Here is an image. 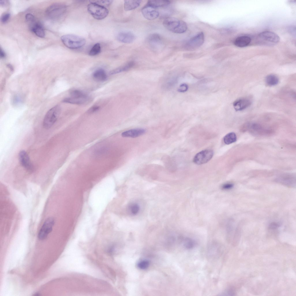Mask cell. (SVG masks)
Segmentation results:
<instances>
[{
  "mask_svg": "<svg viewBox=\"0 0 296 296\" xmlns=\"http://www.w3.org/2000/svg\"><path fill=\"white\" fill-rule=\"evenodd\" d=\"M163 24L168 30L176 34L184 33L187 28V25L185 22L173 17L166 18L163 21Z\"/></svg>",
  "mask_w": 296,
  "mask_h": 296,
  "instance_id": "1",
  "label": "cell"
},
{
  "mask_svg": "<svg viewBox=\"0 0 296 296\" xmlns=\"http://www.w3.org/2000/svg\"><path fill=\"white\" fill-rule=\"evenodd\" d=\"M279 36L276 33L270 31H264L258 36L256 42L258 45L268 46H274L280 41Z\"/></svg>",
  "mask_w": 296,
  "mask_h": 296,
  "instance_id": "2",
  "label": "cell"
},
{
  "mask_svg": "<svg viewBox=\"0 0 296 296\" xmlns=\"http://www.w3.org/2000/svg\"><path fill=\"white\" fill-rule=\"evenodd\" d=\"M61 39L64 44L71 49H77L83 46L86 42L84 38L73 34H66L62 36Z\"/></svg>",
  "mask_w": 296,
  "mask_h": 296,
  "instance_id": "3",
  "label": "cell"
},
{
  "mask_svg": "<svg viewBox=\"0 0 296 296\" xmlns=\"http://www.w3.org/2000/svg\"><path fill=\"white\" fill-rule=\"evenodd\" d=\"M61 111L60 106H56L50 109L45 114L43 122V126L46 129L51 128L55 123Z\"/></svg>",
  "mask_w": 296,
  "mask_h": 296,
  "instance_id": "4",
  "label": "cell"
},
{
  "mask_svg": "<svg viewBox=\"0 0 296 296\" xmlns=\"http://www.w3.org/2000/svg\"><path fill=\"white\" fill-rule=\"evenodd\" d=\"M87 10L89 13L95 19L101 20L106 18L108 14V10L104 6L94 2L88 4Z\"/></svg>",
  "mask_w": 296,
  "mask_h": 296,
  "instance_id": "5",
  "label": "cell"
},
{
  "mask_svg": "<svg viewBox=\"0 0 296 296\" xmlns=\"http://www.w3.org/2000/svg\"><path fill=\"white\" fill-rule=\"evenodd\" d=\"M66 7L60 3H53L48 7L46 10V14L49 18L53 20L58 19L61 17L66 11Z\"/></svg>",
  "mask_w": 296,
  "mask_h": 296,
  "instance_id": "6",
  "label": "cell"
},
{
  "mask_svg": "<svg viewBox=\"0 0 296 296\" xmlns=\"http://www.w3.org/2000/svg\"><path fill=\"white\" fill-rule=\"evenodd\" d=\"M54 223L55 220L53 218L49 217L47 218L38 232V238L40 240L46 239L52 232Z\"/></svg>",
  "mask_w": 296,
  "mask_h": 296,
  "instance_id": "7",
  "label": "cell"
},
{
  "mask_svg": "<svg viewBox=\"0 0 296 296\" xmlns=\"http://www.w3.org/2000/svg\"><path fill=\"white\" fill-rule=\"evenodd\" d=\"M223 250V247L220 243L217 242H212L207 249L208 256L211 259L218 258L222 254Z\"/></svg>",
  "mask_w": 296,
  "mask_h": 296,
  "instance_id": "8",
  "label": "cell"
},
{
  "mask_svg": "<svg viewBox=\"0 0 296 296\" xmlns=\"http://www.w3.org/2000/svg\"><path fill=\"white\" fill-rule=\"evenodd\" d=\"M213 152L211 149H205L197 153L193 159V162L197 164H201L208 162L212 157Z\"/></svg>",
  "mask_w": 296,
  "mask_h": 296,
  "instance_id": "9",
  "label": "cell"
},
{
  "mask_svg": "<svg viewBox=\"0 0 296 296\" xmlns=\"http://www.w3.org/2000/svg\"><path fill=\"white\" fill-rule=\"evenodd\" d=\"M204 40V33L200 32L188 40L186 45V48L189 50L197 48L203 44Z\"/></svg>",
  "mask_w": 296,
  "mask_h": 296,
  "instance_id": "10",
  "label": "cell"
},
{
  "mask_svg": "<svg viewBox=\"0 0 296 296\" xmlns=\"http://www.w3.org/2000/svg\"><path fill=\"white\" fill-rule=\"evenodd\" d=\"M141 11L144 17L149 20L155 19L159 15V12L157 9L147 4L142 8Z\"/></svg>",
  "mask_w": 296,
  "mask_h": 296,
  "instance_id": "11",
  "label": "cell"
},
{
  "mask_svg": "<svg viewBox=\"0 0 296 296\" xmlns=\"http://www.w3.org/2000/svg\"><path fill=\"white\" fill-rule=\"evenodd\" d=\"M18 158L21 164L23 167L29 171H33V165L26 151L24 150H21L18 154Z\"/></svg>",
  "mask_w": 296,
  "mask_h": 296,
  "instance_id": "12",
  "label": "cell"
},
{
  "mask_svg": "<svg viewBox=\"0 0 296 296\" xmlns=\"http://www.w3.org/2000/svg\"><path fill=\"white\" fill-rule=\"evenodd\" d=\"M147 41L150 46L153 49H159L162 45V38L157 33H153L148 36Z\"/></svg>",
  "mask_w": 296,
  "mask_h": 296,
  "instance_id": "13",
  "label": "cell"
},
{
  "mask_svg": "<svg viewBox=\"0 0 296 296\" xmlns=\"http://www.w3.org/2000/svg\"><path fill=\"white\" fill-rule=\"evenodd\" d=\"M117 38L119 41L125 43H130L135 39L134 35L132 33L127 31L122 32L117 35Z\"/></svg>",
  "mask_w": 296,
  "mask_h": 296,
  "instance_id": "14",
  "label": "cell"
},
{
  "mask_svg": "<svg viewBox=\"0 0 296 296\" xmlns=\"http://www.w3.org/2000/svg\"><path fill=\"white\" fill-rule=\"evenodd\" d=\"M251 102L249 99L242 98L238 99L235 101L233 106L235 110L236 111L244 110L249 107L251 104Z\"/></svg>",
  "mask_w": 296,
  "mask_h": 296,
  "instance_id": "15",
  "label": "cell"
},
{
  "mask_svg": "<svg viewBox=\"0 0 296 296\" xmlns=\"http://www.w3.org/2000/svg\"><path fill=\"white\" fill-rule=\"evenodd\" d=\"M145 131L143 128L130 129L122 132L121 136L124 137L135 138L143 135Z\"/></svg>",
  "mask_w": 296,
  "mask_h": 296,
  "instance_id": "16",
  "label": "cell"
},
{
  "mask_svg": "<svg viewBox=\"0 0 296 296\" xmlns=\"http://www.w3.org/2000/svg\"><path fill=\"white\" fill-rule=\"evenodd\" d=\"M251 41V38L247 36H243L236 38L234 41V45L237 47H243L248 46Z\"/></svg>",
  "mask_w": 296,
  "mask_h": 296,
  "instance_id": "17",
  "label": "cell"
},
{
  "mask_svg": "<svg viewBox=\"0 0 296 296\" xmlns=\"http://www.w3.org/2000/svg\"><path fill=\"white\" fill-rule=\"evenodd\" d=\"M134 64V61L129 62L124 65L112 70L110 72L109 74L113 75L127 71L132 68Z\"/></svg>",
  "mask_w": 296,
  "mask_h": 296,
  "instance_id": "18",
  "label": "cell"
},
{
  "mask_svg": "<svg viewBox=\"0 0 296 296\" xmlns=\"http://www.w3.org/2000/svg\"><path fill=\"white\" fill-rule=\"evenodd\" d=\"M141 2V0H125L124 8L126 11H130L138 7Z\"/></svg>",
  "mask_w": 296,
  "mask_h": 296,
  "instance_id": "19",
  "label": "cell"
},
{
  "mask_svg": "<svg viewBox=\"0 0 296 296\" xmlns=\"http://www.w3.org/2000/svg\"><path fill=\"white\" fill-rule=\"evenodd\" d=\"M89 98H77L71 97L66 98L63 100L65 103L76 104H82L86 102L89 100Z\"/></svg>",
  "mask_w": 296,
  "mask_h": 296,
  "instance_id": "20",
  "label": "cell"
},
{
  "mask_svg": "<svg viewBox=\"0 0 296 296\" xmlns=\"http://www.w3.org/2000/svg\"><path fill=\"white\" fill-rule=\"evenodd\" d=\"M170 3V1L168 0H150L148 1L147 4L157 9L167 6Z\"/></svg>",
  "mask_w": 296,
  "mask_h": 296,
  "instance_id": "21",
  "label": "cell"
},
{
  "mask_svg": "<svg viewBox=\"0 0 296 296\" xmlns=\"http://www.w3.org/2000/svg\"><path fill=\"white\" fill-rule=\"evenodd\" d=\"M30 29L39 37L43 38L45 36V34L44 28L38 22Z\"/></svg>",
  "mask_w": 296,
  "mask_h": 296,
  "instance_id": "22",
  "label": "cell"
},
{
  "mask_svg": "<svg viewBox=\"0 0 296 296\" xmlns=\"http://www.w3.org/2000/svg\"><path fill=\"white\" fill-rule=\"evenodd\" d=\"M93 76L95 79L101 81L105 80L107 78L105 71L102 69H98L95 71L93 74Z\"/></svg>",
  "mask_w": 296,
  "mask_h": 296,
  "instance_id": "23",
  "label": "cell"
},
{
  "mask_svg": "<svg viewBox=\"0 0 296 296\" xmlns=\"http://www.w3.org/2000/svg\"><path fill=\"white\" fill-rule=\"evenodd\" d=\"M266 84L269 86H273L277 85L279 82V79L277 76L274 74H270L267 76L265 79Z\"/></svg>",
  "mask_w": 296,
  "mask_h": 296,
  "instance_id": "24",
  "label": "cell"
},
{
  "mask_svg": "<svg viewBox=\"0 0 296 296\" xmlns=\"http://www.w3.org/2000/svg\"><path fill=\"white\" fill-rule=\"evenodd\" d=\"M224 143L229 145L235 142L237 139L236 134L233 132L229 133L226 134L223 138Z\"/></svg>",
  "mask_w": 296,
  "mask_h": 296,
  "instance_id": "25",
  "label": "cell"
},
{
  "mask_svg": "<svg viewBox=\"0 0 296 296\" xmlns=\"http://www.w3.org/2000/svg\"><path fill=\"white\" fill-rule=\"evenodd\" d=\"M182 243L184 247L187 249H191L195 246L196 243L195 241L193 239L185 237L182 239Z\"/></svg>",
  "mask_w": 296,
  "mask_h": 296,
  "instance_id": "26",
  "label": "cell"
},
{
  "mask_svg": "<svg viewBox=\"0 0 296 296\" xmlns=\"http://www.w3.org/2000/svg\"><path fill=\"white\" fill-rule=\"evenodd\" d=\"M70 94L71 97L77 98H86L88 97L86 94L82 91L77 90H71Z\"/></svg>",
  "mask_w": 296,
  "mask_h": 296,
  "instance_id": "27",
  "label": "cell"
},
{
  "mask_svg": "<svg viewBox=\"0 0 296 296\" xmlns=\"http://www.w3.org/2000/svg\"><path fill=\"white\" fill-rule=\"evenodd\" d=\"M25 19L30 29L38 22L34 16L30 14L26 15Z\"/></svg>",
  "mask_w": 296,
  "mask_h": 296,
  "instance_id": "28",
  "label": "cell"
},
{
  "mask_svg": "<svg viewBox=\"0 0 296 296\" xmlns=\"http://www.w3.org/2000/svg\"><path fill=\"white\" fill-rule=\"evenodd\" d=\"M101 51V47L100 44L97 43L94 45L91 48L89 52L90 56H95L99 54Z\"/></svg>",
  "mask_w": 296,
  "mask_h": 296,
  "instance_id": "29",
  "label": "cell"
},
{
  "mask_svg": "<svg viewBox=\"0 0 296 296\" xmlns=\"http://www.w3.org/2000/svg\"><path fill=\"white\" fill-rule=\"evenodd\" d=\"M129 212L133 215H136L139 212L140 207L136 203H132L128 207Z\"/></svg>",
  "mask_w": 296,
  "mask_h": 296,
  "instance_id": "30",
  "label": "cell"
},
{
  "mask_svg": "<svg viewBox=\"0 0 296 296\" xmlns=\"http://www.w3.org/2000/svg\"><path fill=\"white\" fill-rule=\"evenodd\" d=\"M149 265V262L147 260H144L139 262L137 264L138 268L144 269L147 268Z\"/></svg>",
  "mask_w": 296,
  "mask_h": 296,
  "instance_id": "31",
  "label": "cell"
},
{
  "mask_svg": "<svg viewBox=\"0 0 296 296\" xmlns=\"http://www.w3.org/2000/svg\"><path fill=\"white\" fill-rule=\"evenodd\" d=\"M10 15L9 13H6L2 14L1 18V21L3 23H5L9 20Z\"/></svg>",
  "mask_w": 296,
  "mask_h": 296,
  "instance_id": "32",
  "label": "cell"
},
{
  "mask_svg": "<svg viewBox=\"0 0 296 296\" xmlns=\"http://www.w3.org/2000/svg\"><path fill=\"white\" fill-rule=\"evenodd\" d=\"M112 0H100L95 1V2L93 1V2L104 6V5H109L112 3Z\"/></svg>",
  "mask_w": 296,
  "mask_h": 296,
  "instance_id": "33",
  "label": "cell"
},
{
  "mask_svg": "<svg viewBox=\"0 0 296 296\" xmlns=\"http://www.w3.org/2000/svg\"><path fill=\"white\" fill-rule=\"evenodd\" d=\"M233 186V184L227 183L223 184L221 186V188L223 190H227L232 189Z\"/></svg>",
  "mask_w": 296,
  "mask_h": 296,
  "instance_id": "34",
  "label": "cell"
},
{
  "mask_svg": "<svg viewBox=\"0 0 296 296\" xmlns=\"http://www.w3.org/2000/svg\"><path fill=\"white\" fill-rule=\"evenodd\" d=\"M22 101L21 98L18 95H16L13 98V103L15 105H19L21 103Z\"/></svg>",
  "mask_w": 296,
  "mask_h": 296,
  "instance_id": "35",
  "label": "cell"
},
{
  "mask_svg": "<svg viewBox=\"0 0 296 296\" xmlns=\"http://www.w3.org/2000/svg\"><path fill=\"white\" fill-rule=\"evenodd\" d=\"M188 89V86L186 84H183L180 85L178 89V91L184 92L186 91Z\"/></svg>",
  "mask_w": 296,
  "mask_h": 296,
  "instance_id": "36",
  "label": "cell"
},
{
  "mask_svg": "<svg viewBox=\"0 0 296 296\" xmlns=\"http://www.w3.org/2000/svg\"><path fill=\"white\" fill-rule=\"evenodd\" d=\"M99 107L98 106H94L91 108L89 110V112H94L99 109Z\"/></svg>",
  "mask_w": 296,
  "mask_h": 296,
  "instance_id": "37",
  "label": "cell"
},
{
  "mask_svg": "<svg viewBox=\"0 0 296 296\" xmlns=\"http://www.w3.org/2000/svg\"><path fill=\"white\" fill-rule=\"evenodd\" d=\"M6 54L4 51L1 47L0 49V56L1 58H4L5 57Z\"/></svg>",
  "mask_w": 296,
  "mask_h": 296,
  "instance_id": "38",
  "label": "cell"
},
{
  "mask_svg": "<svg viewBox=\"0 0 296 296\" xmlns=\"http://www.w3.org/2000/svg\"><path fill=\"white\" fill-rule=\"evenodd\" d=\"M8 3V2L6 0H1L0 1V4L2 6H5L7 5Z\"/></svg>",
  "mask_w": 296,
  "mask_h": 296,
  "instance_id": "39",
  "label": "cell"
},
{
  "mask_svg": "<svg viewBox=\"0 0 296 296\" xmlns=\"http://www.w3.org/2000/svg\"><path fill=\"white\" fill-rule=\"evenodd\" d=\"M7 66L12 71L13 70V68L11 64H8Z\"/></svg>",
  "mask_w": 296,
  "mask_h": 296,
  "instance_id": "40",
  "label": "cell"
}]
</instances>
